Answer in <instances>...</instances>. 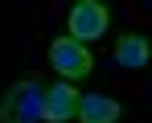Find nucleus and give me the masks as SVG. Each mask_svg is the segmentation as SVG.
Wrapping results in <instances>:
<instances>
[{
    "label": "nucleus",
    "instance_id": "1",
    "mask_svg": "<svg viewBox=\"0 0 152 123\" xmlns=\"http://www.w3.org/2000/svg\"><path fill=\"white\" fill-rule=\"evenodd\" d=\"M45 111V90L37 78H17L0 98V123H37Z\"/></svg>",
    "mask_w": 152,
    "mask_h": 123
},
{
    "label": "nucleus",
    "instance_id": "5",
    "mask_svg": "<svg viewBox=\"0 0 152 123\" xmlns=\"http://www.w3.org/2000/svg\"><path fill=\"white\" fill-rule=\"evenodd\" d=\"M124 107L111 95H78V123H119Z\"/></svg>",
    "mask_w": 152,
    "mask_h": 123
},
{
    "label": "nucleus",
    "instance_id": "4",
    "mask_svg": "<svg viewBox=\"0 0 152 123\" xmlns=\"http://www.w3.org/2000/svg\"><path fill=\"white\" fill-rule=\"evenodd\" d=\"M78 115V90L70 82H53L50 90H45V111H41V119L45 123H66Z\"/></svg>",
    "mask_w": 152,
    "mask_h": 123
},
{
    "label": "nucleus",
    "instance_id": "2",
    "mask_svg": "<svg viewBox=\"0 0 152 123\" xmlns=\"http://www.w3.org/2000/svg\"><path fill=\"white\" fill-rule=\"evenodd\" d=\"M50 66L62 74V82H74V78H86V74L95 70V57H91V49L74 41V37H58L50 45Z\"/></svg>",
    "mask_w": 152,
    "mask_h": 123
},
{
    "label": "nucleus",
    "instance_id": "6",
    "mask_svg": "<svg viewBox=\"0 0 152 123\" xmlns=\"http://www.w3.org/2000/svg\"><path fill=\"white\" fill-rule=\"evenodd\" d=\"M152 57L148 49V37H140V33H127V37H119L115 41V62L124 66V70H144Z\"/></svg>",
    "mask_w": 152,
    "mask_h": 123
},
{
    "label": "nucleus",
    "instance_id": "3",
    "mask_svg": "<svg viewBox=\"0 0 152 123\" xmlns=\"http://www.w3.org/2000/svg\"><path fill=\"white\" fill-rule=\"evenodd\" d=\"M107 25H111V12H107V4L99 0H78L74 8H70V37L74 41H99L103 33H107Z\"/></svg>",
    "mask_w": 152,
    "mask_h": 123
}]
</instances>
